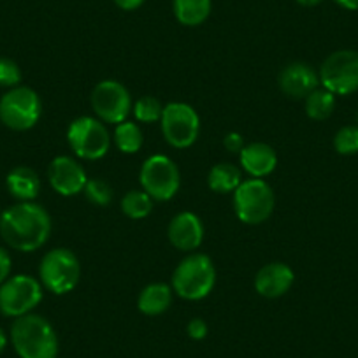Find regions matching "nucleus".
Wrapping results in <instances>:
<instances>
[{
	"label": "nucleus",
	"instance_id": "f257e3e1",
	"mask_svg": "<svg viewBox=\"0 0 358 358\" xmlns=\"http://www.w3.org/2000/svg\"><path fill=\"white\" fill-rule=\"evenodd\" d=\"M51 234L50 213L36 202H18L0 215V236L9 248L32 253L48 243Z\"/></svg>",
	"mask_w": 358,
	"mask_h": 358
},
{
	"label": "nucleus",
	"instance_id": "f03ea898",
	"mask_svg": "<svg viewBox=\"0 0 358 358\" xmlns=\"http://www.w3.org/2000/svg\"><path fill=\"white\" fill-rule=\"evenodd\" d=\"M11 343L20 358H57L58 355L55 329L46 318L32 313L13 322Z\"/></svg>",
	"mask_w": 358,
	"mask_h": 358
},
{
	"label": "nucleus",
	"instance_id": "7ed1b4c3",
	"mask_svg": "<svg viewBox=\"0 0 358 358\" xmlns=\"http://www.w3.org/2000/svg\"><path fill=\"white\" fill-rule=\"evenodd\" d=\"M216 283V268L204 253L185 258L172 274V290L185 301H201L208 297Z\"/></svg>",
	"mask_w": 358,
	"mask_h": 358
},
{
	"label": "nucleus",
	"instance_id": "20e7f679",
	"mask_svg": "<svg viewBox=\"0 0 358 358\" xmlns=\"http://www.w3.org/2000/svg\"><path fill=\"white\" fill-rule=\"evenodd\" d=\"M81 280V264L71 250L55 248L48 251L39 265V281L55 295L74 290Z\"/></svg>",
	"mask_w": 358,
	"mask_h": 358
},
{
	"label": "nucleus",
	"instance_id": "39448f33",
	"mask_svg": "<svg viewBox=\"0 0 358 358\" xmlns=\"http://www.w3.org/2000/svg\"><path fill=\"white\" fill-rule=\"evenodd\" d=\"M276 197L264 179L251 178L243 181L234 194V209L237 218L246 225H260L273 215Z\"/></svg>",
	"mask_w": 358,
	"mask_h": 358
},
{
	"label": "nucleus",
	"instance_id": "423d86ee",
	"mask_svg": "<svg viewBox=\"0 0 358 358\" xmlns=\"http://www.w3.org/2000/svg\"><path fill=\"white\" fill-rule=\"evenodd\" d=\"M43 104L36 90L16 86L8 90L0 99V122L16 132H25L39 122Z\"/></svg>",
	"mask_w": 358,
	"mask_h": 358
},
{
	"label": "nucleus",
	"instance_id": "0eeeda50",
	"mask_svg": "<svg viewBox=\"0 0 358 358\" xmlns=\"http://www.w3.org/2000/svg\"><path fill=\"white\" fill-rule=\"evenodd\" d=\"M67 143L76 157L83 160H99L111 148V136L104 122L92 116H79L69 125Z\"/></svg>",
	"mask_w": 358,
	"mask_h": 358
},
{
	"label": "nucleus",
	"instance_id": "6e6552de",
	"mask_svg": "<svg viewBox=\"0 0 358 358\" xmlns=\"http://www.w3.org/2000/svg\"><path fill=\"white\" fill-rule=\"evenodd\" d=\"M43 301V285L29 274H16L0 285V313L9 318H20Z\"/></svg>",
	"mask_w": 358,
	"mask_h": 358
},
{
	"label": "nucleus",
	"instance_id": "1a4fd4ad",
	"mask_svg": "<svg viewBox=\"0 0 358 358\" xmlns=\"http://www.w3.org/2000/svg\"><path fill=\"white\" fill-rule=\"evenodd\" d=\"M162 134L172 148L185 150L197 141L201 132V118L190 104L169 102L164 106L160 118Z\"/></svg>",
	"mask_w": 358,
	"mask_h": 358
},
{
	"label": "nucleus",
	"instance_id": "9d476101",
	"mask_svg": "<svg viewBox=\"0 0 358 358\" xmlns=\"http://www.w3.org/2000/svg\"><path fill=\"white\" fill-rule=\"evenodd\" d=\"M143 190L153 201H171L181 187V174L174 162L165 155H153L141 167Z\"/></svg>",
	"mask_w": 358,
	"mask_h": 358
},
{
	"label": "nucleus",
	"instance_id": "9b49d317",
	"mask_svg": "<svg viewBox=\"0 0 358 358\" xmlns=\"http://www.w3.org/2000/svg\"><path fill=\"white\" fill-rule=\"evenodd\" d=\"M320 83L334 95H350L358 90V51L341 50L327 57L320 69Z\"/></svg>",
	"mask_w": 358,
	"mask_h": 358
},
{
	"label": "nucleus",
	"instance_id": "f8f14e48",
	"mask_svg": "<svg viewBox=\"0 0 358 358\" xmlns=\"http://www.w3.org/2000/svg\"><path fill=\"white\" fill-rule=\"evenodd\" d=\"M132 97L130 92L115 79L101 81L92 92V109L95 111L97 118L104 123L127 122V116L132 111Z\"/></svg>",
	"mask_w": 358,
	"mask_h": 358
},
{
	"label": "nucleus",
	"instance_id": "ddd939ff",
	"mask_svg": "<svg viewBox=\"0 0 358 358\" xmlns=\"http://www.w3.org/2000/svg\"><path fill=\"white\" fill-rule=\"evenodd\" d=\"M48 179L57 194L62 197H74L86 187V172L74 158L57 157L48 169Z\"/></svg>",
	"mask_w": 358,
	"mask_h": 358
},
{
	"label": "nucleus",
	"instance_id": "4468645a",
	"mask_svg": "<svg viewBox=\"0 0 358 358\" xmlns=\"http://www.w3.org/2000/svg\"><path fill=\"white\" fill-rule=\"evenodd\" d=\"M320 85V74L304 62L287 65L280 74V88L287 97L306 99Z\"/></svg>",
	"mask_w": 358,
	"mask_h": 358
},
{
	"label": "nucleus",
	"instance_id": "2eb2a0df",
	"mask_svg": "<svg viewBox=\"0 0 358 358\" xmlns=\"http://www.w3.org/2000/svg\"><path fill=\"white\" fill-rule=\"evenodd\" d=\"M295 274L283 262H273L260 268L255 276V290L267 299H278L292 288Z\"/></svg>",
	"mask_w": 358,
	"mask_h": 358
},
{
	"label": "nucleus",
	"instance_id": "dca6fc26",
	"mask_svg": "<svg viewBox=\"0 0 358 358\" xmlns=\"http://www.w3.org/2000/svg\"><path fill=\"white\" fill-rule=\"evenodd\" d=\"M169 241L181 251H194L204 241V225L201 218L190 211L179 213L169 225Z\"/></svg>",
	"mask_w": 358,
	"mask_h": 358
},
{
	"label": "nucleus",
	"instance_id": "f3484780",
	"mask_svg": "<svg viewBox=\"0 0 358 358\" xmlns=\"http://www.w3.org/2000/svg\"><path fill=\"white\" fill-rule=\"evenodd\" d=\"M239 162L251 178L262 179L276 169L278 155L268 144L251 143L243 148L239 153Z\"/></svg>",
	"mask_w": 358,
	"mask_h": 358
},
{
	"label": "nucleus",
	"instance_id": "a211bd4d",
	"mask_svg": "<svg viewBox=\"0 0 358 358\" xmlns=\"http://www.w3.org/2000/svg\"><path fill=\"white\" fill-rule=\"evenodd\" d=\"M6 187L20 202H32L41 192V179L34 169L18 165L6 178Z\"/></svg>",
	"mask_w": 358,
	"mask_h": 358
},
{
	"label": "nucleus",
	"instance_id": "6ab92c4d",
	"mask_svg": "<svg viewBox=\"0 0 358 358\" xmlns=\"http://www.w3.org/2000/svg\"><path fill=\"white\" fill-rule=\"evenodd\" d=\"M172 304V290L165 283H151L144 288L137 299V308L146 316H158L167 311Z\"/></svg>",
	"mask_w": 358,
	"mask_h": 358
},
{
	"label": "nucleus",
	"instance_id": "aec40b11",
	"mask_svg": "<svg viewBox=\"0 0 358 358\" xmlns=\"http://www.w3.org/2000/svg\"><path fill=\"white\" fill-rule=\"evenodd\" d=\"M172 9L181 25L197 27L208 20L211 13V0H174Z\"/></svg>",
	"mask_w": 358,
	"mask_h": 358
},
{
	"label": "nucleus",
	"instance_id": "412c9836",
	"mask_svg": "<svg viewBox=\"0 0 358 358\" xmlns=\"http://www.w3.org/2000/svg\"><path fill=\"white\" fill-rule=\"evenodd\" d=\"M243 183L241 171L232 164H216L209 171L208 185L216 194H230Z\"/></svg>",
	"mask_w": 358,
	"mask_h": 358
},
{
	"label": "nucleus",
	"instance_id": "4be33fe9",
	"mask_svg": "<svg viewBox=\"0 0 358 358\" xmlns=\"http://www.w3.org/2000/svg\"><path fill=\"white\" fill-rule=\"evenodd\" d=\"M334 109H336V95L323 86L316 88L306 97V115L316 122L330 118Z\"/></svg>",
	"mask_w": 358,
	"mask_h": 358
},
{
	"label": "nucleus",
	"instance_id": "5701e85b",
	"mask_svg": "<svg viewBox=\"0 0 358 358\" xmlns=\"http://www.w3.org/2000/svg\"><path fill=\"white\" fill-rule=\"evenodd\" d=\"M113 139H115L116 148H118L122 153L127 155L137 153V151L141 150V146H143V132H141V129L137 127V123L132 122L118 123L115 129Z\"/></svg>",
	"mask_w": 358,
	"mask_h": 358
},
{
	"label": "nucleus",
	"instance_id": "b1692460",
	"mask_svg": "<svg viewBox=\"0 0 358 358\" xmlns=\"http://www.w3.org/2000/svg\"><path fill=\"white\" fill-rule=\"evenodd\" d=\"M122 211L132 220H143L153 211V199L144 190H132L122 199Z\"/></svg>",
	"mask_w": 358,
	"mask_h": 358
},
{
	"label": "nucleus",
	"instance_id": "393cba45",
	"mask_svg": "<svg viewBox=\"0 0 358 358\" xmlns=\"http://www.w3.org/2000/svg\"><path fill=\"white\" fill-rule=\"evenodd\" d=\"M132 113L134 116H136L137 122L155 123V122H160L162 113H164V106H162V102L158 101L157 97L146 95V97H141L139 101L134 104Z\"/></svg>",
	"mask_w": 358,
	"mask_h": 358
},
{
	"label": "nucleus",
	"instance_id": "a878e982",
	"mask_svg": "<svg viewBox=\"0 0 358 358\" xmlns=\"http://www.w3.org/2000/svg\"><path fill=\"white\" fill-rule=\"evenodd\" d=\"M334 148L339 155L350 157L358 153V125H346L334 137Z\"/></svg>",
	"mask_w": 358,
	"mask_h": 358
},
{
	"label": "nucleus",
	"instance_id": "bb28decb",
	"mask_svg": "<svg viewBox=\"0 0 358 358\" xmlns=\"http://www.w3.org/2000/svg\"><path fill=\"white\" fill-rule=\"evenodd\" d=\"M83 192L92 204L97 206H108L113 199V188L104 179H88Z\"/></svg>",
	"mask_w": 358,
	"mask_h": 358
},
{
	"label": "nucleus",
	"instance_id": "cd10ccee",
	"mask_svg": "<svg viewBox=\"0 0 358 358\" xmlns=\"http://www.w3.org/2000/svg\"><path fill=\"white\" fill-rule=\"evenodd\" d=\"M22 83V71L18 64L11 58H0V86L2 88H16Z\"/></svg>",
	"mask_w": 358,
	"mask_h": 358
},
{
	"label": "nucleus",
	"instance_id": "c85d7f7f",
	"mask_svg": "<svg viewBox=\"0 0 358 358\" xmlns=\"http://www.w3.org/2000/svg\"><path fill=\"white\" fill-rule=\"evenodd\" d=\"M187 334L190 339L202 341L206 336H208V323L201 318H194L188 322L187 325Z\"/></svg>",
	"mask_w": 358,
	"mask_h": 358
},
{
	"label": "nucleus",
	"instance_id": "c756f323",
	"mask_svg": "<svg viewBox=\"0 0 358 358\" xmlns=\"http://www.w3.org/2000/svg\"><path fill=\"white\" fill-rule=\"evenodd\" d=\"M223 146H225V150L230 151V153H241L246 144H244V139L241 134L229 132L225 136V139H223Z\"/></svg>",
	"mask_w": 358,
	"mask_h": 358
},
{
	"label": "nucleus",
	"instance_id": "7c9ffc66",
	"mask_svg": "<svg viewBox=\"0 0 358 358\" xmlns=\"http://www.w3.org/2000/svg\"><path fill=\"white\" fill-rule=\"evenodd\" d=\"M11 268H13L11 255L8 253V250L0 248V285L8 280L9 274H11Z\"/></svg>",
	"mask_w": 358,
	"mask_h": 358
},
{
	"label": "nucleus",
	"instance_id": "2f4dec72",
	"mask_svg": "<svg viewBox=\"0 0 358 358\" xmlns=\"http://www.w3.org/2000/svg\"><path fill=\"white\" fill-rule=\"evenodd\" d=\"M115 4L123 11H134L144 4V0H115Z\"/></svg>",
	"mask_w": 358,
	"mask_h": 358
},
{
	"label": "nucleus",
	"instance_id": "473e14b6",
	"mask_svg": "<svg viewBox=\"0 0 358 358\" xmlns=\"http://www.w3.org/2000/svg\"><path fill=\"white\" fill-rule=\"evenodd\" d=\"M336 2L348 11H358V0H336Z\"/></svg>",
	"mask_w": 358,
	"mask_h": 358
},
{
	"label": "nucleus",
	"instance_id": "72a5a7b5",
	"mask_svg": "<svg viewBox=\"0 0 358 358\" xmlns=\"http://www.w3.org/2000/svg\"><path fill=\"white\" fill-rule=\"evenodd\" d=\"M299 4L304 6V8H315V6H318L322 0H297Z\"/></svg>",
	"mask_w": 358,
	"mask_h": 358
},
{
	"label": "nucleus",
	"instance_id": "f704fd0d",
	"mask_svg": "<svg viewBox=\"0 0 358 358\" xmlns=\"http://www.w3.org/2000/svg\"><path fill=\"white\" fill-rule=\"evenodd\" d=\"M6 346H8V336H6L4 330L0 329V353L4 351Z\"/></svg>",
	"mask_w": 358,
	"mask_h": 358
}]
</instances>
